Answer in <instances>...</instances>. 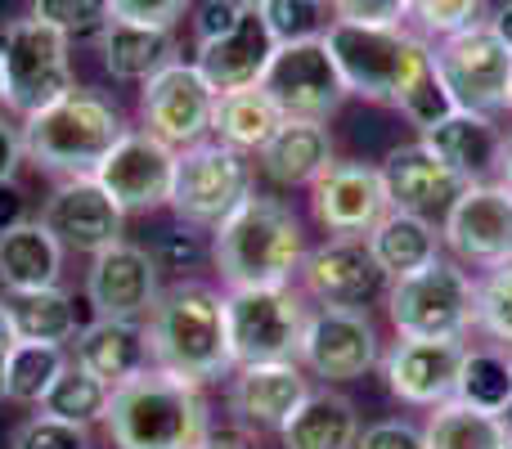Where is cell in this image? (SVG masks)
I'll list each match as a JSON object with an SVG mask.
<instances>
[{"label":"cell","instance_id":"6da1fadb","mask_svg":"<svg viewBox=\"0 0 512 449\" xmlns=\"http://www.w3.org/2000/svg\"><path fill=\"white\" fill-rule=\"evenodd\" d=\"M144 333H149L153 369L171 378L207 387L234 373L230 333H225V292H216L212 283L180 279L162 288L158 306L144 319Z\"/></svg>","mask_w":512,"mask_h":449},{"label":"cell","instance_id":"52a82bcc","mask_svg":"<svg viewBox=\"0 0 512 449\" xmlns=\"http://www.w3.org/2000/svg\"><path fill=\"white\" fill-rule=\"evenodd\" d=\"M68 45V36L32 14L0 27V104L5 113L32 117L77 86Z\"/></svg>","mask_w":512,"mask_h":449},{"label":"cell","instance_id":"cb8c5ba5","mask_svg":"<svg viewBox=\"0 0 512 449\" xmlns=\"http://www.w3.org/2000/svg\"><path fill=\"white\" fill-rule=\"evenodd\" d=\"M418 140L463 180V185H486L499 180V158H504V131L495 126V117L454 108L445 122H436L432 131H423Z\"/></svg>","mask_w":512,"mask_h":449},{"label":"cell","instance_id":"e575fe53","mask_svg":"<svg viewBox=\"0 0 512 449\" xmlns=\"http://www.w3.org/2000/svg\"><path fill=\"white\" fill-rule=\"evenodd\" d=\"M454 400H463V405H472V409H486V414H499L512 400L508 351H499V346H468Z\"/></svg>","mask_w":512,"mask_h":449},{"label":"cell","instance_id":"f5cc1de1","mask_svg":"<svg viewBox=\"0 0 512 449\" xmlns=\"http://www.w3.org/2000/svg\"><path fill=\"white\" fill-rule=\"evenodd\" d=\"M499 180L512 189V135H504V158H499Z\"/></svg>","mask_w":512,"mask_h":449},{"label":"cell","instance_id":"7bdbcfd3","mask_svg":"<svg viewBox=\"0 0 512 449\" xmlns=\"http://www.w3.org/2000/svg\"><path fill=\"white\" fill-rule=\"evenodd\" d=\"M333 23H360V27H396L409 18V0H328Z\"/></svg>","mask_w":512,"mask_h":449},{"label":"cell","instance_id":"ba28073f","mask_svg":"<svg viewBox=\"0 0 512 449\" xmlns=\"http://www.w3.org/2000/svg\"><path fill=\"white\" fill-rule=\"evenodd\" d=\"M306 319H310V306L292 283L225 288V333H230L234 369L297 360Z\"/></svg>","mask_w":512,"mask_h":449},{"label":"cell","instance_id":"8992f818","mask_svg":"<svg viewBox=\"0 0 512 449\" xmlns=\"http://www.w3.org/2000/svg\"><path fill=\"white\" fill-rule=\"evenodd\" d=\"M387 319L396 337H468L477 328V279L459 261L436 256L387 283Z\"/></svg>","mask_w":512,"mask_h":449},{"label":"cell","instance_id":"8d00e7d4","mask_svg":"<svg viewBox=\"0 0 512 449\" xmlns=\"http://www.w3.org/2000/svg\"><path fill=\"white\" fill-rule=\"evenodd\" d=\"M477 328L495 346L512 351V261L477 279Z\"/></svg>","mask_w":512,"mask_h":449},{"label":"cell","instance_id":"b9f144b4","mask_svg":"<svg viewBox=\"0 0 512 449\" xmlns=\"http://www.w3.org/2000/svg\"><path fill=\"white\" fill-rule=\"evenodd\" d=\"M261 18H265V27H270L274 45L319 36V5H306V0H265Z\"/></svg>","mask_w":512,"mask_h":449},{"label":"cell","instance_id":"ffe728a7","mask_svg":"<svg viewBox=\"0 0 512 449\" xmlns=\"http://www.w3.org/2000/svg\"><path fill=\"white\" fill-rule=\"evenodd\" d=\"M297 274L306 297H315L319 306H355V310H364L391 283L382 274L378 256L369 252V238H328V243L310 247Z\"/></svg>","mask_w":512,"mask_h":449},{"label":"cell","instance_id":"3957f363","mask_svg":"<svg viewBox=\"0 0 512 449\" xmlns=\"http://www.w3.org/2000/svg\"><path fill=\"white\" fill-rule=\"evenodd\" d=\"M18 131H23L27 162H36L41 171H50L59 180H77V176H95L99 162L113 153V144L131 126H126L122 108L108 95L72 86L68 95L45 104L41 113L23 117Z\"/></svg>","mask_w":512,"mask_h":449},{"label":"cell","instance_id":"5b68a950","mask_svg":"<svg viewBox=\"0 0 512 449\" xmlns=\"http://www.w3.org/2000/svg\"><path fill=\"white\" fill-rule=\"evenodd\" d=\"M324 41L337 59L346 90L369 104L400 108L427 77H432V45L405 23L396 27H360L328 23Z\"/></svg>","mask_w":512,"mask_h":449},{"label":"cell","instance_id":"f546056e","mask_svg":"<svg viewBox=\"0 0 512 449\" xmlns=\"http://www.w3.org/2000/svg\"><path fill=\"white\" fill-rule=\"evenodd\" d=\"M441 229L427 216L414 212H387L369 234V252L378 256L382 274L387 279H400V274H414L423 265H432L441 256Z\"/></svg>","mask_w":512,"mask_h":449},{"label":"cell","instance_id":"d6a6232c","mask_svg":"<svg viewBox=\"0 0 512 449\" xmlns=\"http://www.w3.org/2000/svg\"><path fill=\"white\" fill-rule=\"evenodd\" d=\"M423 441L427 449H508L499 414L472 409L463 400H445L432 409V418L423 423Z\"/></svg>","mask_w":512,"mask_h":449},{"label":"cell","instance_id":"816d5d0a","mask_svg":"<svg viewBox=\"0 0 512 449\" xmlns=\"http://www.w3.org/2000/svg\"><path fill=\"white\" fill-rule=\"evenodd\" d=\"M486 23H490V27H495V36H499V41H504V45H508V50H512V0H504V5H499V9H495V14H490V18H486Z\"/></svg>","mask_w":512,"mask_h":449},{"label":"cell","instance_id":"c3c4849f","mask_svg":"<svg viewBox=\"0 0 512 449\" xmlns=\"http://www.w3.org/2000/svg\"><path fill=\"white\" fill-rule=\"evenodd\" d=\"M23 158H27V153H23V131H18L5 113H0V189L14 185L18 162H23Z\"/></svg>","mask_w":512,"mask_h":449},{"label":"cell","instance_id":"603a6c76","mask_svg":"<svg viewBox=\"0 0 512 449\" xmlns=\"http://www.w3.org/2000/svg\"><path fill=\"white\" fill-rule=\"evenodd\" d=\"M270 54H274V36H270V27H265L261 9H243L230 32L198 45L194 68L203 72L216 95H230V90L261 86L265 68H270Z\"/></svg>","mask_w":512,"mask_h":449},{"label":"cell","instance_id":"681fc988","mask_svg":"<svg viewBox=\"0 0 512 449\" xmlns=\"http://www.w3.org/2000/svg\"><path fill=\"white\" fill-rule=\"evenodd\" d=\"M14 342H18L14 319H9V306H5V297H0V400H5V360H9V351H14Z\"/></svg>","mask_w":512,"mask_h":449},{"label":"cell","instance_id":"680465c9","mask_svg":"<svg viewBox=\"0 0 512 449\" xmlns=\"http://www.w3.org/2000/svg\"><path fill=\"white\" fill-rule=\"evenodd\" d=\"M508 369H512V351H508Z\"/></svg>","mask_w":512,"mask_h":449},{"label":"cell","instance_id":"60d3db41","mask_svg":"<svg viewBox=\"0 0 512 449\" xmlns=\"http://www.w3.org/2000/svg\"><path fill=\"white\" fill-rule=\"evenodd\" d=\"M212 256V243L203 238V229L194 225H180V229H167V234L153 243V261L158 270H198V265Z\"/></svg>","mask_w":512,"mask_h":449},{"label":"cell","instance_id":"836d02e7","mask_svg":"<svg viewBox=\"0 0 512 449\" xmlns=\"http://www.w3.org/2000/svg\"><path fill=\"white\" fill-rule=\"evenodd\" d=\"M72 364L68 346H54V342H14L5 360V400L14 405H41L45 391L54 387L63 369Z\"/></svg>","mask_w":512,"mask_h":449},{"label":"cell","instance_id":"f1b7e54d","mask_svg":"<svg viewBox=\"0 0 512 449\" xmlns=\"http://www.w3.org/2000/svg\"><path fill=\"white\" fill-rule=\"evenodd\" d=\"M283 449H355L360 445V414L337 391H310L301 409L283 423Z\"/></svg>","mask_w":512,"mask_h":449},{"label":"cell","instance_id":"d4e9b609","mask_svg":"<svg viewBox=\"0 0 512 449\" xmlns=\"http://www.w3.org/2000/svg\"><path fill=\"white\" fill-rule=\"evenodd\" d=\"M72 364L95 373L104 387H122V382L140 378L144 369H153L149 333L135 319H90L72 337Z\"/></svg>","mask_w":512,"mask_h":449},{"label":"cell","instance_id":"f907efd6","mask_svg":"<svg viewBox=\"0 0 512 449\" xmlns=\"http://www.w3.org/2000/svg\"><path fill=\"white\" fill-rule=\"evenodd\" d=\"M198 449H252V441L243 432H207Z\"/></svg>","mask_w":512,"mask_h":449},{"label":"cell","instance_id":"5bb4252c","mask_svg":"<svg viewBox=\"0 0 512 449\" xmlns=\"http://www.w3.org/2000/svg\"><path fill=\"white\" fill-rule=\"evenodd\" d=\"M441 243L459 265L495 270L512 261V189L504 180L468 185L441 221Z\"/></svg>","mask_w":512,"mask_h":449},{"label":"cell","instance_id":"91938a15","mask_svg":"<svg viewBox=\"0 0 512 449\" xmlns=\"http://www.w3.org/2000/svg\"><path fill=\"white\" fill-rule=\"evenodd\" d=\"M508 449H512V445H508Z\"/></svg>","mask_w":512,"mask_h":449},{"label":"cell","instance_id":"bcb514c9","mask_svg":"<svg viewBox=\"0 0 512 449\" xmlns=\"http://www.w3.org/2000/svg\"><path fill=\"white\" fill-rule=\"evenodd\" d=\"M355 449H427L423 427L405 423V418H382V423L364 427Z\"/></svg>","mask_w":512,"mask_h":449},{"label":"cell","instance_id":"ac0fdd59","mask_svg":"<svg viewBox=\"0 0 512 449\" xmlns=\"http://www.w3.org/2000/svg\"><path fill=\"white\" fill-rule=\"evenodd\" d=\"M310 212L328 238H369L373 225L391 212L382 171L369 162H333L310 185Z\"/></svg>","mask_w":512,"mask_h":449},{"label":"cell","instance_id":"4dcf8cb0","mask_svg":"<svg viewBox=\"0 0 512 449\" xmlns=\"http://www.w3.org/2000/svg\"><path fill=\"white\" fill-rule=\"evenodd\" d=\"M283 122H288V117L279 113V104H274L261 86L216 95L212 135L221 144H230V149H239V153H261L265 144H270V135L279 131Z\"/></svg>","mask_w":512,"mask_h":449},{"label":"cell","instance_id":"484cf974","mask_svg":"<svg viewBox=\"0 0 512 449\" xmlns=\"http://www.w3.org/2000/svg\"><path fill=\"white\" fill-rule=\"evenodd\" d=\"M63 274V243L41 225V216L9 225L0 234V288L9 297L18 292H41V288H59Z\"/></svg>","mask_w":512,"mask_h":449},{"label":"cell","instance_id":"11a10c76","mask_svg":"<svg viewBox=\"0 0 512 449\" xmlns=\"http://www.w3.org/2000/svg\"><path fill=\"white\" fill-rule=\"evenodd\" d=\"M239 5H243V9H261L265 0H239Z\"/></svg>","mask_w":512,"mask_h":449},{"label":"cell","instance_id":"30bf717a","mask_svg":"<svg viewBox=\"0 0 512 449\" xmlns=\"http://www.w3.org/2000/svg\"><path fill=\"white\" fill-rule=\"evenodd\" d=\"M252 194V158L221 140H203L176 153L171 212L194 229H216Z\"/></svg>","mask_w":512,"mask_h":449},{"label":"cell","instance_id":"f35d334b","mask_svg":"<svg viewBox=\"0 0 512 449\" xmlns=\"http://www.w3.org/2000/svg\"><path fill=\"white\" fill-rule=\"evenodd\" d=\"M481 9H486V0H409V18L418 23V32L436 36V41L481 23Z\"/></svg>","mask_w":512,"mask_h":449},{"label":"cell","instance_id":"2e32d148","mask_svg":"<svg viewBox=\"0 0 512 449\" xmlns=\"http://www.w3.org/2000/svg\"><path fill=\"white\" fill-rule=\"evenodd\" d=\"M468 342L463 337H396L382 355V378L396 400L414 409H436L454 400Z\"/></svg>","mask_w":512,"mask_h":449},{"label":"cell","instance_id":"7c38bea8","mask_svg":"<svg viewBox=\"0 0 512 449\" xmlns=\"http://www.w3.org/2000/svg\"><path fill=\"white\" fill-rule=\"evenodd\" d=\"M212 113H216V90L194 63L176 59L140 86V122L149 135H158L171 149H194L212 135Z\"/></svg>","mask_w":512,"mask_h":449},{"label":"cell","instance_id":"f6af8a7d","mask_svg":"<svg viewBox=\"0 0 512 449\" xmlns=\"http://www.w3.org/2000/svg\"><path fill=\"white\" fill-rule=\"evenodd\" d=\"M400 113H405L409 122L418 126V131H432L436 122H445V117L454 113V99H450V90H445L441 81H436V77H427L423 86H418L414 95H409L405 104H400Z\"/></svg>","mask_w":512,"mask_h":449},{"label":"cell","instance_id":"8fae6325","mask_svg":"<svg viewBox=\"0 0 512 449\" xmlns=\"http://www.w3.org/2000/svg\"><path fill=\"white\" fill-rule=\"evenodd\" d=\"M261 90L292 122H328V117L346 104V95H351L342 72H337V59H333V50H328L324 32L306 36V41L274 45L270 68H265V77H261Z\"/></svg>","mask_w":512,"mask_h":449},{"label":"cell","instance_id":"277c9868","mask_svg":"<svg viewBox=\"0 0 512 449\" xmlns=\"http://www.w3.org/2000/svg\"><path fill=\"white\" fill-rule=\"evenodd\" d=\"M104 427L113 449H198L212 432V414L203 387L144 369L140 378L113 387Z\"/></svg>","mask_w":512,"mask_h":449},{"label":"cell","instance_id":"9c48e42d","mask_svg":"<svg viewBox=\"0 0 512 449\" xmlns=\"http://www.w3.org/2000/svg\"><path fill=\"white\" fill-rule=\"evenodd\" d=\"M432 77L450 90L454 108L468 113H508L512 90V50L495 36V27L481 23L445 36L432 45Z\"/></svg>","mask_w":512,"mask_h":449},{"label":"cell","instance_id":"e0dca14e","mask_svg":"<svg viewBox=\"0 0 512 449\" xmlns=\"http://www.w3.org/2000/svg\"><path fill=\"white\" fill-rule=\"evenodd\" d=\"M162 283H158V261L149 247L140 243H113L104 252L90 256L86 270V301L95 319H135L144 324L149 310L158 306Z\"/></svg>","mask_w":512,"mask_h":449},{"label":"cell","instance_id":"d6986e66","mask_svg":"<svg viewBox=\"0 0 512 449\" xmlns=\"http://www.w3.org/2000/svg\"><path fill=\"white\" fill-rule=\"evenodd\" d=\"M41 225L63 243V252H104V247L122 243L126 212L99 189L95 176L59 180L41 207Z\"/></svg>","mask_w":512,"mask_h":449},{"label":"cell","instance_id":"ab89813d","mask_svg":"<svg viewBox=\"0 0 512 449\" xmlns=\"http://www.w3.org/2000/svg\"><path fill=\"white\" fill-rule=\"evenodd\" d=\"M9 449H90V432L77 423H63V418L32 414L14 432V445Z\"/></svg>","mask_w":512,"mask_h":449},{"label":"cell","instance_id":"7402d4cb","mask_svg":"<svg viewBox=\"0 0 512 449\" xmlns=\"http://www.w3.org/2000/svg\"><path fill=\"white\" fill-rule=\"evenodd\" d=\"M378 171H382V185H387L391 212H414V216H427V221L436 212H450V203L468 189L423 140L396 144L382 158Z\"/></svg>","mask_w":512,"mask_h":449},{"label":"cell","instance_id":"1f68e13d","mask_svg":"<svg viewBox=\"0 0 512 449\" xmlns=\"http://www.w3.org/2000/svg\"><path fill=\"white\" fill-rule=\"evenodd\" d=\"M9 319H14L18 342H54L68 346L81 333L77 324V306H72V292L63 288H41V292H18L5 301Z\"/></svg>","mask_w":512,"mask_h":449},{"label":"cell","instance_id":"74e56055","mask_svg":"<svg viewBox=\"0 0 512 449\" xmlns=\"http://www.w3.org/2000/svg\"><path fill=\"white\" fill-rule=\"evenodd\" d=\"M32 18H41L68 41H77V36L104 32L108 18H113V5L108 0H32Z\"/></svg>","mask_w":512,"mask_h":449},{"label":"cell","instance_id":"ee69618b","mask_svg":"<svg viewBox=\"0 0 512 449\" xmlns=\"http://www.w3.org/2000/svg\"><path fill=\"white\" fill-rule=\"evenodd\" d=\"M108 5H113V18H122V23L176 27L194 9V0H108Z\"/></svg>","mask_w":512,"mask_h":449},{"label":"cell","instance_id":"d590c367","mask_svg":"<svg viewBox=\"0 0 512 449\" xmlns=\"http://www.w3.org/2000/svg\"><path fill=\"white\" fill-rule=\"evenodd\" d=\"M108 400H113V387H104V382H99L95 373H86L81 364H68V369L54 378V387L45 391L41 414L63 418V423H77L90 432V423H104Z\"/></svg>","mask_w":512,"mask_h":449},{"label":"cell","instance_id":"7dc6e473","mask_svg":"<svg viewBox=\"0 0 512 449\" xmlns=\"http://www.w3.org/2000/svg\"><path fill=\"white\" fill-rule=\"evenodd\" d=\"M239 14H243L239 0H203V5H198V14H194L198 45H203V41H216L221 32H230V27L239 23Z\"/></svg>","mask_w":512,"mask_h":449},{"label":"cell","instance_id":"83f0119b","mask_svg":"<svg viewBox=\"0 0 512 449\" xmlns=\"http://www.w3.org/2000/svg\"><path fill=\"white\" fill-rule=\"evenodd\" d=\"M99 59H104L108 77L117 81H149L162 68L176 63V32L171 27H144V23H122L108 18V27L95 36Z\"/></svg>","mask_w":512,"mask_h":449},{"label":"cell","instance_id":"7a4b0ae2","mask_svg":"<svg viewBox=\"0 0 512 449\" xmlns=\"http://www.w3.org/2000/svg\"><path fill=\"white\" fill-rule=\"evenodd\" d=\"M306 261V234L283 198L248 194L212 229V265L225 288H265L292 283Z\"/></svg>","mask_w":512,"mask_h":449},{"label":"cell","instance_id":"4316f807","mask_svg":"<svg viewBox=\"0 0 512 449\" xmlns=\"http://www.w3.org/2000/svg\"><path fill=\"white\" fill-rule=\"evenodd\" d=\"M256 162H261L265 180H274V185H283V189L315 185V180L337 162L333 135H328L324 122H292L288 117V122L270 135V144L256 153Z\"/></svg>","mask_w":512,"mask_h":449},{"label":"cell","instance_id":"4fadbf2b","mask_svg":"<svg viewBox=\"0 0 512 449\" xmlns=\"http://www.w3.org/2000/svg\"><path fill=\"white\" fill-rule=\"evenodd\" d=\"M297 364L310 378L324 382H355L382 364L378 328H373L369 310L355 306H315L301 333V355Z\"/></svg>","mask_w":512,"mask_h":449},{"label":"cell","instance_id":"db71d44e","mask_svg":"<svg viewBox=\"0 0 512 449\" xmlns=\"http://www.w3.org/2000/svg\"><path fill=\"white\" fill-rule=\"evenodd\" d=\"M499 423H504V436H508V445H512V400L499 409Z\"/></svg>","mask_w":512,"mask_h":449},{"label":"cell","instance_id":"6f0895ef","mask_svg":"<svg viewBox=\"0 0 512 449\" xmlns=\"http://www.w3.org/2000/svg\"><path fill=\"white\" fill-rule=\"evenodd\" d=\"M508 113H512V90H508Z\"/></svg>","mask_w":512,"mask_h":449},{"label":"cell","instance_id":"9f6ffc18","mask_svg":"<svg viewBox=\"0 0 512 449\" xmlns=\"http://www.w3.org/2000/svg\"><path fill=\"white\" fill-rule=\"evenodd\" d=\"M306 5H319V9H324V5H328V0H306Z\"/></svg>","mask_w":512,"mask_h":449},{"label":"cell","instance_id":"44dd1931","mask_svg":"<svg viewBox=\"0 0 512 449\" xmlns=\"http://www.w3.org/2000/svg\"><path fill=\"white\" fill-rule=\"evenodd\" d=\"M310 391V373L297 360L248 364L230 373V414L248 436H279Z\"/></svg>","mask_w":512,"mask_h":449},{"label":"cell","instance_id":"9a60e30c","mask_svg":"<svg viewBox=\"0 0 512 449\" xmlns=\"http://www.w3.org/2000/svg\"><path fill=\"white\" fill-rule=\"evenodd\" d=\"M99 189L122 207L126 216H140V212H158V207L171 203V180H176V149L162 144L158 135L140 131H126L122 140L113 144L104 162L95 171Z\"/></svg>","mask_w":512,"mask_h":449}]
</instances>
